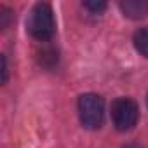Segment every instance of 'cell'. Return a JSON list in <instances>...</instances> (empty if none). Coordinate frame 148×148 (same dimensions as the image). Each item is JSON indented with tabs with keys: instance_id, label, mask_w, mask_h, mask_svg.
<instances>
[{
	"instance_id": "cell-1",
	"label": "cell",
	"mask_w": 148,
	"mask_h": 148,
	"mask_svg": "<svg viewBox=\"0 0 148 148\" xmlns=\"http://www.w3.org/2000/svg\"><path fill=\"white\" fill-rule=\"evenodd\" d=\"M26 30L38 42H47L52 38L56 32V23H54V14L49 4H37L30 11Z\"/></svg>"
},
{
	"instance_id": "cell-2",
	"label": "cell",
	"mask_w": 148,
	"mask_h": 148,
	"mask_svg": "<svg viewBox=\"0 0 148 148\" xmlns=\"http://www.w3.org/2000/svg\"><path fill=\"white\" fill-rule=\"evenodd\" d=\"M79 119L80 124L89 129V131H96L103 125V119H105V101L101 96L94 94V92H86L79 98Z\"/></svg>"
},
{
	"instance_id": "cell-3",
	"label": "cell",
	"mask_w": 148,
	"mask_h": 148,
	"mask_svg": "<svg viewBox=\"0 0 148 148\" xmlns=\"http://www.w3.org/2000/svg\"><path fill=\"white\" fill-rule=\"evenodd\" d=\"M139 119V108L134 99L131 98H117L112 103V122L117 131L127 132L134 129Z\"/></svg>"
},
{
	"instance_id": "cell-4",
	"label": "cell",
	"mask_w": 148,
	"mask_h": 148,
	"mask_svg": "<svg viewBox=\"0 0 148 148\" xmlns=\"http://www.w3.org/2000/svg\"><path fill=\"white\" fill-rule=\"evenodd\" d=\"M120 11L124 12L125 18L131 19H141L148 14V2L146 0H125L119 4Z\"/></svg>"
},
{
	"instance_id": "cell-5",
	"label": "cell",
	"mask_w": 148,
	"mask_h": 148,
	"mask_svg": "<svg viewBox=\"0 0 148 148\" xmlns=\"http://www.w3.org/2000/svg\"><path fill=\"white\" fill-rule=\"evenodd\" d=\"M132 42H134L136 51H138L141 56H145V58L148 59V26H146V28H139V30L134 33Z\"/></svg>"
},
{
	"instance_id": "cell-6",
	"label": "cell",
	"mask_w": 148,
	"mask_h": 148,
	"mask_svg": "<svg viewBox=\"0 0 148 148\" xmlns=\"http://www.w3.org/2000/svg\"><path fill=\"white\" fill-rule=\"evenodd\" d=\"M82 5L87 11H91L92 14H99L106 9V2H103V0H89V2H84Z\"/></svg>"
},
{
	"instance_id": "cell-7",
	"label": "cell",
	"mask_w": 148,
	"mask_h": 148,
	"mask_svg": "<svg viewBox=\"0 0 148 148\" xmlns=\"http://www.w3.org/2000/svg\"><path fill=\"white\" fill-rule=\"evenodd\" d=\"M11 18V11L5 9V7H0V26L4 30L7 28V19Z\"/></svg>"
},
{
	"instance_id": "cell-8",
	"label": "cell",
	"mask_w": 148,
	"mask_h": 148,
	"mask_svg": "<svg viewBox=\"0 0 148 148\" xmlns=\"http://www.w3.org/2000/svg\"><path fill=\"white\" fill-rule=\"evenodd\" d=\"M7 59H5V56H2V84H5L7 82Z\"/></svg>"
},
{
	"instance_id": "cell-9",
	"label": "cell",
	"mask_w": 148,
	"mask_h": 148,
	"mask_svg": "<svg viewBox=\"0 0 148 148\" xmlns=\"http://www.w3.org/2000/svg\"><path fill=\"white\" fill-rule=\"evenodd\" d=\"M146 105H148V98H146Z\"/></svg>"
}]
</instances>
